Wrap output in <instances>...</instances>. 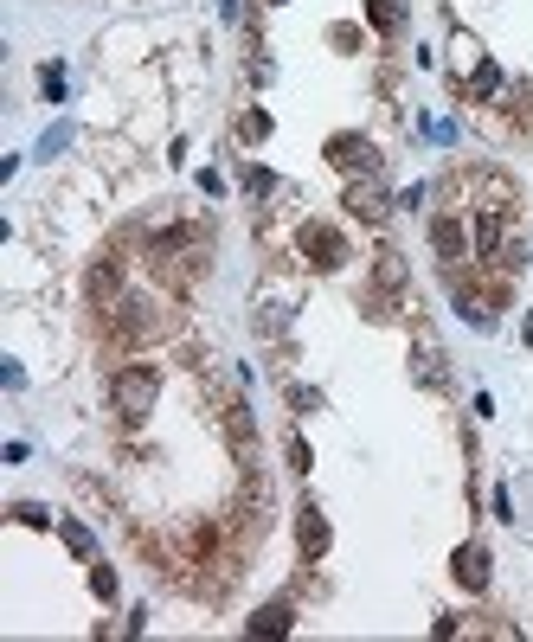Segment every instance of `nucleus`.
Wrapping results in <instances>:
<instances>
[{
    "mask_svg": "<svg viewBox=\"0 0 533 642\" xmlns=\"http://www.w3.org/2000/svg\"><path fill=\"white\" fill-rule=\"evenodd\" d=\"M13 521L20 527H52V514H45L39 501H13Z\"/></svg>",
    "mask_w": 533,
    "mask_h": 642,
    "instance_id": "nucleus-20",
    "label": "nucleus"
},
{
    "mask_svg": "<svg viewBox=\"0 0 533 642\" xmlns=\"http://www.w3.org/2000/svg\"><path fill=\"white\" fill-rule=\"evenodd\" d=\"M296 244H302V264H315V270H341L347 264V238L334 232V225H322V219L302 225Z\"/></svg>",
    "mask_w": 533,
    "mask_h": 642,
    "instance_id": "nucleus-3",
    "label": "nucleus"
},
{
    "mask_svg": "<svg viewBox=\"0 0 533 642\" xmlns=\"http://www.w3.org/2000/svg\"><path fill=\"white\" fill-rule=\"evenodd\" d=\"M289 405H296V411H322V392H315V386H289Z\"/></svg>",
    "mask_w": 533,
    "mask_h": 642,
    "instance_id": "nucleus-23",
    "label": "nucleus"
},
{
    "mask_svg": "<svg viewBox=\"0 0 533 642\" xmlns=\"http://www.w3.org/2000/svg\"><path fill=\"white\" fill-rule=\"evenodd\" d=\"M84 296H90V309H116L123 302V257H97L84 277Z\"/></svg>",
    "mask_w": 533,
    "mask_h": 642,
    "instance_id": "nucleus-6",
    "label": "nucleus"
},
{
    "mask_svg": "<svg viewBox=\"0 0 533 642\" xmlns=\"http://www.w3.org/2000/svg\"><path fill=\"white\" fill-rule=\"evenodd\" d=\"M225 437H232V450L245 456V469H251V456H257V418H251L245 399H225Z\"/></svg>",
    "mask_w": 533,
    "mask_h": 642,
    "instance_id": "nucleus-10",
    "label": "nucleus"
},
{
    "mask_svg": "<svg viewBox=\"0 0 533 642\" xmlns=\"http://www.w3.org/2000/svg\"><path fill=\"white\" fill-rule=\"evenodd\" d=\"M411 373H418V386H431V392H444V386H450V360H444V347H437L431 334H418V354H411Z\"/></svg>",
    "mask_w": 533,
    "mask_h": 642,
    "instance_id": "nucleus-9",
    "label": "nucleus"
},
{
    "mask_svg": "<svg viewBox=\"0 0 533 642\" xmlns=\"http://www.w3.org/2000/svg\"><path fill=\"white\" fill-rule=\"evenodd\" d=\"M71 135H78V129H71V122H52V129H45V135H39V161H52V155H65V148H71Z\"/></svg>",
    "mask_w": 533,
    "mask_h": 642,
    "instance_id": "nucleus-16",
    "label": "nucleus"
},
{
    "mask_svg": "<svg viewBox=\"0 0 533 642\" xmlns=\"http://www.w3.org/2000/svg\"><path fill=\"white\" fill-rule=\"evenodd\" d=\"M103 315H110V341H123V347H135V341H155V334L167 328V315L155 309V302H142V296L116 302V309H103Z\"/></svg>",
    "mask_w": 533,
    "mask_h": 642,
    "instance_id": "nucleus-2",
    "label": "nucleus"
},
{
    "mask_svg": "<svg viewBox=\"0 0 533 642\" xmlns=\"http://www.w3.org/2000/svg\"><path fill=\"white\" fill-rule=\"evenodd\" d=\"M501 84H508V78H501L495 58H476V71H469V97H476V103H495Z\"/></svg>",
    "mask_w": 533,
    "mask_h": 642,
    "instance_id": "nucleus-14",
    "label": "nucleus"
},
{
    "mask_svg": "<svg viewBox=\"0 0 533 642\" xmlns=\"http://www.w3.org/2000/svg\"><path fill=\"white\" fill-rule=\"evenodd\" d=\"M328 540H334V533H328V514L322 508H315V501H302V514H296V546H302V559H322L328 553Z\"/></svg>",
    "mask_w": 533,
    "mask_h": 642,
    "instance_id": "nucleus-8",
    "label": "nucleus"
},
{
    "mask_svg": "<svg viewBox=\"0 0 533 642\" xmlns=\"http://www.w3.org/2000/svg\"><path fill=\"white\" fill-rule=\"evenodd\" d=\"M238 180H245V193H251V200H270V193H277V174H270V167H245Z\"/></svg>",
    "mask_w": 533,
    "mask_h": 642,
    "instance_id": "nucleus-17",
    "label": "nucleus"
},
{
    "mask_svg": "<svg viewBox=\"0 0 533 642\" xmlns=\"http://www.w3.org/2000/svg\"><path fill=\"white\" fill-rule=\"evenodd\" d=\"M283 450H289V469H302V476H309V463H315V456H309V443H302V437H289Z\"/></svg>",
    "mask_w": 533,
    "mask_h": 642,
    "instance_id": "nucleus-24",
    "label": "nucleus"
},
{
    "mask_svg": "<svg viewBox=\"0 0 533 642\" xmlns=\"http://www.w3.org/2000/svg\"><path fill=\"white\" fill-rule=\"evenodd\" d=\"M58 533H65V546H71L78 559H97V540H90V527H84V521H58Z\"/></svg>",
    "mask_w": 533,
    "mask_h": 642,
    "instance_id": "nucleus-15",
    "label": "nucleus"
},
{
    "mask_svg": "<svg viewBox=\"0 0 533 642\" xmlns=\"http://www.w3.org/2000/svg\"><path fill=\"white\" fill-rule=\"evenodd\" d=\"M328 161L341 167L347 180H360V174H379V148L367 142V135H334V142H328Z\"/></svg>",
    "mask_w": 533,
    "mask_h": 642,
    "instance_id": "nucleus-4",
    "label": "nucleus"
},
{
    "mask_svg": "<svg viewBox=\"0 0 533 642\" xmlns=\"http://www.w3.org/2000/svg\"><path fill=\"white\" fill-rule=\"evenodd\" d=\"M431 251L444 257V270H456L463 257H476V244H469V232H463L456 212H437V219H431Z\"/></svg>",
    "mask_w": 533,
    "mask_h": 642,
    "instance_id": "nucleus-5",
    "label": "nucleus"
},
{
    "mask_svg": "<svg viewBox=\"0 0 533 642\" xmlns=\"http://www.w3.org/2000/svg\"><path fill=\"white\" fill-rule=\"evenodd\" d=\"M367 26L379 39H399L405 33V0H367Z\"/></svg>",
    "mask_w": 533,
    "mask_h": 642,
    "instance_id": "nucleus-13",
    "label": "nucleus"
},
{
    "mask_svg": "<svg viewBox=\"0 0 533 642\" xmlns=\"http://www.w3.org/2000/svg\"><path fill=\"white\" fill-rule=\"evenodd\" d=\"M39 90H45V103H65V65H45L39 71Z\"/></svg>",
    "mask_w": 533,
    "mask_h": 642,
    "instance_id": "nucleus-18",
    "label": "nucleus"
},
{
    "mask_svg": "<svg viewBox=\"0 0 533 642\" xmlns=\"http://www.w3.org/2000/svg\"><path fill=\"white\" fill-rule=\"evenodd\" d=\"M270 135V116L264 110H245V122H238V142H264Z\"/></svg>",
    "mask_w": 533,
    "mask_h": 642,
    "instance_id": "nucleus-19",
    "label": "nucleus"
},
{
    "mask_svg": "<svg viewBox=\"0 0 533 642\" xmlns=\"http://www.w3.org/2000/svg\"><path fill=\"white\" fill-rule=\"evenodd\" d=\"M90 591H97V598H103V604H110V598H116V572H110V565H90Z\"/></svg>",
    "mask_w": 533,
    "mask_h": 642,
    "instance_id": "nucleus-21",
    "label": "nucleus"
},
{
    "mask_svg": "<svg viewBox=\"0 0 533 642\" xmlns=\"http://www.w3.org/2000/svg\"><path fill=\"white\" fill-rule=\"evenodd\" d=\"M155 399H161V366L155 360H129V366L110 373V405H116L123 424H142L148 411H155Z\"/></svg>",
    "mask_w": 533,
    "mask_h": 642,
    "instance_id": "nucleus-1",
    "label": "nucleus"
},
{
    "mask_svg": "<svg viewBox=\"0 0 533 642\" xmlns=\"http://www.w3.org/2000/svg\"><path fill=\"white\" fill-rule=\"evenodd\" d=\"M508 103H514V116H521L527 129H533V84H514V90H508Z\"/></svg>",
    "mask_w": 533,
    "mask_h": 642,
    "instance_id": "nucleus-22",
    "label": "nucleus"
},
{
    "mask_svg": "<svg viewBox=\"0 0 533 642\" xmlns=\"http://www.w3.org/2000/svg\"><path fill=\"white\" fill-rule=\"evenodd\" d=\"M521 334H527V347H533V309H527V328H521Z\"/></svg>",
    "mask_w": 533,
    "mask_h": 642,
    "instance_id": "nucleus-25",
    "label": "nucleus"
},
{
    "mask_svg": "<svg viewBox=\"0 0 533 642\" xmlns=\"http://www.w3.org/2000/svg\"><path fill=\"white\" fill-rule=\"evenodd\" d=\"M450 572H456V585H463V591H489V553H482V546H456Z\"/></svg>",
    "mask_w": 533,
    "mask_h": 642,
    "instance_id": "nucleus-11",
    "label": "nucleus"
},
{
    "mask_svg": "<svg viewBox=\"0 0 533 642\" xmlns=\"http://www.w3.org/2000/svg\"><path fill=\"white\" fill-rule=\"evenodd\" d=\"M245 630H251V636H289V630H296V604H289V598L264 604V610H257V617L245 623Z\"/></svg>",
    "mask_w": 533,
    "mask_h": 642,
    "instance_id": "nucleus-12",
    "label": "nucleus"
},
{
    "mask_svg": "<svg viewBox=\"0 0 533 642\" xmlns=\"http://www.w3.org/2000/svg\"><path fill=\"white\" fill-rule=\"evenodd\" d=\"M347 212H354V219H367V225H379V219L392 212L386 187H379V174H360V180H347Z\"/></svg>",
    "mask_w": 533,
    "mask_h": 642,
    "instance_id": "nucleus-7",
    "label": "nucleus"
}]
</instances>
